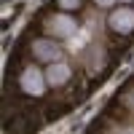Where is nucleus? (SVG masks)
Listing matches in <instances>:
<instances>
[{"instance_id":"1","label":"nucleus","mask_w":134,"mask_h":134,"mask_svg":"<svg viewBox=\"0 0 134 134\" xmlns=\"http://www.w3.org/2000/svg\"><path fill=\"white\" fill-rule=\"evenodd\" d=\"M30 51H32V59H35L38 64H51V62H59V59H64L62 40L51 38V35L35 38V40L30 43Z\"/></svg>"},{"instance_id":"2","label":"nucleus","mask_w":134,"mask_h":134,"mask_svg":"<svg viewBox=\"0 0 134 134\" xmlns=\"http://www.w3.org/2000/svg\"><path fill=\"white\" fill-rule=\"evenodd\" d=\"M19 88L24 91L27 97H43L48 88V78H46V70H40L38 64H27L24 70L19 72Z\"/></svg>"},{"instance_id":"3","label":"nucleus","mask_w":134,"mask_h":134,"mask_svg":"<svg viewBox=\"0 0 134 134\" xmlns=\"http://www.w3.org/2000/svg\"><path fill=\"white\" fill-rule=\"evenodd\" d=\"M78 32V21L70 11H57L46 19V35L57 38V40H70Z\"/></svg>"},{"instance_id":"4","label":"nucleus","mask_w":134,"mask_h":134,"mask_svg":"<svg viewBox=\"0 0 134 134\" xmlns=\"http://www.w3.org/2000/svg\"><path fill=\"white\" fill-rule=\"evenodd\" d=\"M107 27H110V32H115V35H131V32H134V8L129 3L110 8Z\"/></svg>"},{"instance_id":"5","label":"nucleus","mask_w":134,"mask_h":134,"mask_svg":"<svg viewBox=\"0 0 134 134\" xmlns=\"http://www.w3.org/2000/svg\"><path fill=\"white\" fill-rule=\"evenodd\" d=\"M46 78H48V86L59 88V86H64V83L72 81V67L67 64L64 59L51 62V64H46Z\"/></svg>"},{"instance_id":"6","label":"nucleus","mask_w":134,"mask_h":134,"mask_svg":"<svg viewBox=\"0 0 134 134\" xmlns=\"http://www.w3.org/2000/svg\"><path fill=\"white\" fill-rule=\"evenodd\" d=\"M81 3H83V0H57L59 11H70V14H72V11H78V8H81Z\"/></svg>"},{"instance_id":"7","label":"nucleus","mask_w":134,"mask_h":134,"mask_svg":"<svg viewBox=\"0 0 134 134\" xmlns=\"http://www.w3.org/2000/svg\"><path fill=\"white\" fill-rule=\"evenodd\" d=\"M118 0H94V5L97 8H102V11H110V8H115Z\"/></svg>"},{"instance_id":"8","label":"nucleus","mask_w":134,"mask_h":134,"mask_svg":"<svg viewBox=\"0 0 134 134\" xmlns=\"http://www.w3.org/2000/svg\"><path fill=\"white\" fill-rule=\"evenodd\" d=\"M129 107H134V94H131V97H129Z\"/></svg>"},{"instance_id":"9","label":"nucleus","mask_w":134,"mask_h":134,"mask_svg":"<svg viewBox=\"0 0 134 134\" xmlns=\"http://www.w3.org/2000/svg\"><path fill=\"white\" fill-rule=\"evenodd\" d=\"M118 3H134V0H118Z\"/></svg>"}]
</instances>
